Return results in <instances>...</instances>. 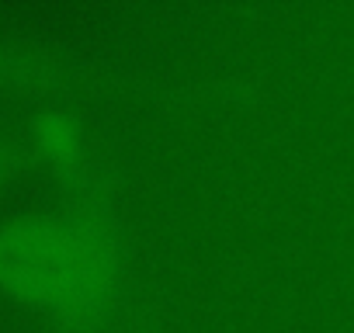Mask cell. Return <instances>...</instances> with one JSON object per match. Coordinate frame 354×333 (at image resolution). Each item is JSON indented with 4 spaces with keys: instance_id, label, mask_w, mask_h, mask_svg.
I'll return each instance as SVG.
<instances>
[{
    "instance_id": "7a4b0ae2",
    "label": "cell",
    "mask_w": 354,
    "mask_h": 333,
    "mask_svg": "<svg viewBox=\"0 0 354 333\" xmlns=\"http://www.w3.org/2000/svg\"><path fill=\"white\" fill-rule=\"evenodd\" d=\"M35 135H39L42 149H46L49 156H56V160H70V156H77V149H80L73 118H66V115H59V111L42 115L39 125H35Z\"/></svg>"
},
{
    "instance_id": "6da1fadb",
    "label": "cell",
    "mask_w": 354,
    "mask_h": 333,
    "mask_svg": "<svg viewBox=\"0 0 354 333\" xmlns=\"http://www.w3.org/2000/svg\"><path fill=\"white\" fill-rule=\"evenodd\" d=\"M0 278L25 298L87 312L115 281V247L94 222L21 219L0 233Z\"/></svg>"
}]
</instances>
